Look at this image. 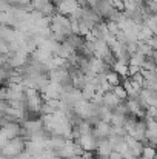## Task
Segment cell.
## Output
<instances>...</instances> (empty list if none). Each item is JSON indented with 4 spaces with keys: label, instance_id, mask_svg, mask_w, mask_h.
Wrapping results in <instances>:
<instances>
[{
    "label": "cell",
    "instance_id": "8fae6325",
    "mask_svg": "<svg viewBox=\"0 0 157 159\" xmlns=\"http://www.w3.org/2000/svg\"><path fill=\"white\" fill-rule=\"evenodd\" d=\"M156 156H157V148L151 147V145H143L142 158L143 159H156Z\"/></svg>",
    "mask_w": 157,
    "mask_h": 159
},
{
    "label": "cell",
    "instance_id": "5b68a950",
    "mask_svg": "<svg viewBox=\"0 0 157 159\" xmlns=\"http://www.w3.org/2000/svg\"><path fill=\"white\" fill-rule=\"evenodd\" d=\"M112 71H116L120 76V79L129 77V65L126 60H116L112 63Z\"/></svg>",
    "mask_w": 157,
    "mask_h": 159
},
{
    "label": "cell",
    "instance_id": "277c9868",
    "mask_svg": "<svg viewBox=\"0 0 157 159\" xmlns=\"http://www.w3.org/2000/svg\"><path fill=\"white\" fill-rule=\"evenodd\" d=\"M123 141L126 142V145H128V148H129V152L136 156V158H142V150H143V144L140 142V141H137V139H134V138H131L129 134H126L125 138H123Z\"/></svg>",
    "mask_w": 157,
    "mask_h": 159
},
{
    "label": "cell",
    "instance_id": "8992f818",
    "mask_svg": "<svg viewBox=\"0 0 157 159\" xmlns=\"http://www.w3.org/2000/svg\"><path fill=\"white\" fill-rule=\"evenodd\" d=\"M112 150H114V148L111 147V144H109L108 138H105V139H99V142H97V148H96V153L99 155V158H108V156H109V153H111Z\"/></svg>",
    "mask_w": 157,
    "mask_h": 159
},
{
    "label": "cell",
    "instance_id": "4fadbf2b",
    "mask_svg": "<svg viewBox=\"0 0 157 159\" xmlns=\"http://www.w3.org/2000/svg\"><path fill=\"white\" fill-rule=\"evenodd\" d=\"M108 159H123V156L119 153V152H116V150H112L111 153H109V156H108Z\"/></svg>",
    "mask_w": 157,
    "mask_h": 159
},
{
    "label": "cell",
    "instance_id": "7c38bea8",
    "mask_svg": "<svg viewBox=\"0 0 157 159\" xmlns=\"http://www.w3.org/2000/svg\"><path fill=\"white\" fill-rule=\"evenodd\" d=\"M129 80H131L133 84H136V85H139L140 88H143V84H145V77L142 76V73H137V74H134V76H131V77H129Z\"/></svg>",
    "mask_w": 157,
    "mask_h": 159
},
{
    "label": "cell",
    "instance_id": "2e32d148",
    "mask_svg": "<svg viewBox=\"0 0 157 159\" xmlns=\"http://www.w3.org/2000/svg\"><path fill=\"white\" fill-rule=\"evenodd\" d=\"M93 159H94V158H93Z\"/></svg>",
    "mask_w": 157,
    "mask_h": 159
},
{
    "label": "cell",
    "instance_id": "9c48e42d",
    "mask_svg": "<svg viewBox=\"0 0 157 159\" xmlns=\"http://www.w3.org/2000/svg\"><path fill=\"white\" fill-rule=\"evenodd\" d=\"M145 56H142L140 53H134L129 56V60H128V65H133V66H139V68H142V65H143V62H145Z\"/></svg>",
    "mask_w": 157,
    "mask_h": 159
},
{
    "label": "cell",
    "instance_id": "30bf717a",
    "mask_svg": "<svg viewBox=\"0 0 157 159\" xmlns=\"http://www.w3.org/2000/svg\"><path fill=\"white\" fill-rule=\"evenodd\" d=\"M111 91H112V93H114V96H116L119 101H122V102L128 99V93H126V90L122 87V84H120V85H117V87H112V88H111Z\"/></svg>",
    "mask_w": 157,
    "mask_h": 159
},
{
    "label": "cell",
    "instance_id": "52a82bcc",
    "mask_svg": "<svg viewBox=\"0 0 157 159\" xmlns=\"http://www.w3.org/2000/svg\"><path fill=\"white\" fill-rule=\"evenodd\" d=\"M120 104H122V101H119V99L114 96L112 91H108V93H105L103 94V105L106 107V108H109V110L114 111Z\"/></svg>",
    "mask_w": 157,
    "mask_h": 159
},
{
    "label": "cell",
    "instance_id": "3957f363",
    "mask_svg": "<svg viewBox=\"0 0 157 159\" xmlns=\"http://www.w3.org/2000/svg\"><path fill=\"white\" fill-rule=\"evenodd\" d=\"M93 134L97 138V139H105L111 134V124L109 122H103V120H99L94 124L93 127Z\"/></svg>",
    "mask_w": 157,
    "mask_h": 159
},
{
    "label": "cell",
    "instance_id": "5bb4252c",
    "mask_svg": "<svg viewBox=\"0 0 157 159\" xmlns=\"http://www.w3.org/2000/svg\"><path fill=\"white\" fill-rule=\"evenodd\" d=\"M154 74H156V79H157V66H156V70H154Z\"/></svg>",
    "mask_w": 157,
    "mask_h": 159
},
{
    "label": "cell",
    "instance_id": "7a4b0ae2",
    "mask_svg": "<svg viewBox=\"0 0 157 159\" xmlns=\"http://www.w3.org/2000/svg\"><path fill=\"white\" fill-rule=\"evenodd\" d=\"M76 142L82 147L83 152H96L99 139L91 133V134H80V138H79Z\"/></svg>",
    "mask_w": 157,
    "mask_h": 159
},
{
    "label": "cell",
    "instance_id": "6da1fadb",
    "mask_svg": "<svg viewBox=\"0 0 157 159\" xmlns=\"http://www.w3.org/2000/svg\"><path fill=\"white\" fill-rule=\"evenodd\" d=\"M25 150H26V142H25V139H23L22 136H17V138L11 139L0 152H2V155H3L5 158L12 159V158L20 156Z\"/></svg>",
    "mask_w": 157,
    "mask_h": 159
},
{
    "label": "cell",
    "instance_id": "9a60e30c",
    "mask_svg": "<svg viewBox=\"0 0 157 159\" xmlns=\"http://www.w3.org/2000/svg\"><path fill=\"white\" fill-rule=\"evenodd\" d=\"M140 159H143V158H140Z\"/></svg>",
    "mask_w": 157,
    "mask_h": 159
},
{
    "label": "cell",
    "instance_id": "ba28073f",
    "mask_svg": "<svg viewBox=\"0 0 157 159\" xmlns=\"http://www.w3.org/2000/svg\"><path fill=\"white\" fill-rule=\"evenodd\" d=\"M105 79H106V82L109 84V87L112 88V87H117V85H120L122 84V79H120V76L116 73V71H108L106 74H105Z\"/></svg>",
    "mask_w": 157,
    "mask_h": 159
}]
</instances>
